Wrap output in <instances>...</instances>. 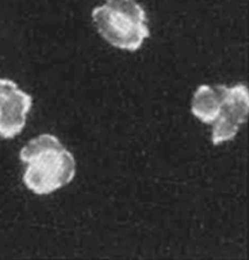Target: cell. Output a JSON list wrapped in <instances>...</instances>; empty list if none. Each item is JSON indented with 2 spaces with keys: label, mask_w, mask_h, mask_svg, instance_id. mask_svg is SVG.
Instances as JSON below:
<instances>
[{
  "label": "cell",
  "mask_w": 249,
  "mask_h": 260,
  "mask_svg": "<svg viewBox=\"0 0 249 260\" xmlns=\"http://www.w3.org/2000/svg\"><path fill=\"white\" fill-rule=\"evenodd\" d=\"M20 159L27 165L24 184L36 195H48L67 185L77 171L72 152L52 134L32 139L20 151Z\"/></svg>",
  "instance_id": "obj_1"
},
{
  "label": "cell",
  "mask_w": 249,
  "mask_h": 260,
  "mask_svg": "<svg viewBox=\"0 0 249 260\" xmlns=\"http://www.w3.org/2000/svg\"><path fill=\"white\" fill-rule=\"evenodd\" d=\"M249 90L244 84L232 87L222 85V90L214 113L212 143L220 145L232 141L239 126L248 119Z\"/></svg>",
  "instance_id": "obj_3"
},
{
  "label": "cell",
  "mask_w": 249,
  "mask_h": 260,
  "mask_svg": "<svg viewBox=\"0 0 249 260\" xmlns=\"http://www.w3.org/2000/svg\"><path fill=\"white\" fill-rule=\"evenodd\" d=\"M33 98L21 90L16 82L0 79V137L13 139L25 126Z\"/></svg>",
  "instance_id": "obj_4"
},
{
  "label": "cell",
  "mask_w": 249,
  "mask_h": 260,
  "mask_svg": "<svg viewBox=\"0 0 249 260\" xmlns=\"http://www.w3.org/2000/svg\"><path fill=\"white\" fill-rule=\"evenodd\" d=\"M92 18L103 40L119 49L136 51L150 35L146 12L135 0H107Z\"/></svg>",
  "instance_id": "obj_2"
}]
</instances>
